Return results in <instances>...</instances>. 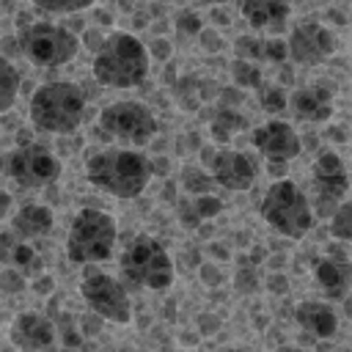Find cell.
I'll use <instances>...</instances> for the list:
<instances>
[{
    "instance_id": "obj_1",
    "label": "cell",
    "mask_w": 352,
    "mask_h": 352,
    "mask_svg": "<svg viewBox=\"0 0 352 352\" xmlns=\"http://www.w3.org/2000/svg\"><path fill=\"white\" fill-rule=\"evenodd\" d=\"M151 160L129 146H107L85 157V179L121 201L138 198L151 182Z\"/></svg>"
},
{
    "instance_id": "obj_2",
    "label": "cell",
    "mask_w": 352,
    "mask_h": 352,
    "mask_svg": "<svg viewBox=\"0 0 352 352\" xmlns=\"http://www.w3.org/2000/svg\"><path fill=\"white\" fill-rule=\"evenodd\" d=\"M148 66L151 52L146 50V44L126 30H113L99 47V52H94L91 72L99 85L126 91L146 82Z\"/></svg>"
},
{
    "instance_id": "obj_3",
    "label": "cell",
    "mask_w": 352,
    "mask_h": 352,
    "mask_svg": "<svg viewBox=\"0 0 352 352\" xmlns=\"http://www.w3.org/2000/svg\"><path fill=\"white\" fill-rule=\"evenodd\" d=\"M88 116L85 94L69 80H52L33 91L28 104V118L36 132L47 135H74Z\"/></svg>"
},
{
    "instance_id": "obj_4",
    "label": "cell",
    "mask_w": 352,
    "mask_h": 352,
    "mask_svg": "<svg viewBox=\"0 0 352 352\" xmlns=\"http://www.w3.org/2000/svg\"><path fill=\"white\" fill-rule=\"evenodd\" d=\"M258 214L275 234L289 236V239H302L314 228V220H316L311 198L292 179H278L267 187L258 204Z\"/></svg>"
},
{
    "instance_id": "obj_5",
    "label": "cell",
    "mask_w": 352,
    "mask_h": 352,
    "mask_svg": "<svg viewBox=\"0 0 352 352\" xmlns=\"http://www.w3.org/2000/svg\"><path fill=\"white\" fill-rule=\"evenodd\" d=\"M118 270L126 289L165 292L173 283V258L151 234H138L135 239H129L118 258Z\"/></svg>"
},
{
    "instance_id": "obj_6",
    "label": "cell",
    "mask_w": 352,
    "mask_h": 352,
    "mask_svg": "<svg viewBox=\"0 0 352 352\" xmlns=\"http://www.w3.org/2000/svg\"><path fill=\"white\" fill-rule=\"evenodd\" d=\"M116 239H118L116 217L102 212V209L85 206L74 214V220L69 226L66 258L72 264H82V267L104 261V258H110V253L116 248Z\"/></svg>"
},
{
    "instance_id": "obj_7",
    "label": "cell",
    "mask_w": 352,
    "mask_h": 352,
    "mask_svg": "<svg viewBox=\"0 0 352 352\" xmlns=\"http://www.w3.org/2000/svg\"><path fill=\"white\" fill-rule=\"evenodd\" d=\"M16 38H19L22 58L30 60L33 66H44V69H55V66L74 60V55L82 44L80 36L74 30H69L66 25H55V22H44V19H36L33 25L19 28Z\"/></svg>"
},
{
    "instance_id": "obj_8",
    "label": "cell",
    "mask_w": 352,
    "mask_h": 352,
    "mask_svg": "<svg viewBox=\"0 0 352 352\" xmlns=\"http://www.w3.org/2000/svg\"><path fill=\"white\" fill-rule=\"evenodd\" d=\"M96 126H99L102 138L116 140L129 148H140V146L151 143V138L157 135V116L148 104L124 99V102H113V104L102 107Z\"/></svg>"
},
{
    "instance_id": "obj_9",
    "label": "cell",
    "mask_w": 352,
    "mask_h": 352,
    "mask_svg": "<svg viewBox=\"0 0 352 352\" xmlns=\"http://www.w3.org/2000/svg\"><path fill=\"white\" fill-rule=\"evenodd\" d=\"M80 294H82L85 305L94 314H99L104 322L126 324L132 319V300H129L126 283L102 270H94L85 264V272L80 280Z\"/></svg>"
},
{
    "instance_id": "obj_10",
    "label": "cell",
    "mask_w": 352,
    "mask_h": 352,
    "mask_svg": "<svg viewBox=\"0 0 352 352\" xmlns=\"http://www.w3.org/2000/svg\"><path fill=\"white\" fill-rule=\"evenodd\" d=\"M349 168L346 162L324 148L316 154L314 165H311V204L316 217H330L336 212V206L346 198L349 192Z\"/></svg>"
},
{
    "instance_id": "obj_11",
    "label": "cell",
    "mask_w": 352,
    "mask_h": 352,
    "mask_svg": "<svg viewBox=\"0 0 352 352\" xmlns=\"http://www.w3.org/2000/svg\"><path fill=\"white\" fill-rule=\"evenodd\" d=\"M60 168H63L60 160L41 143L16 146L6 157V173L22 190H41V187L55 184L60 176Z\"/></svg>"
},
{
    "instance_id": "obj_12",
    "label": "cell",
    "mask_w": 352,
    "mask_h": 352,
    "mask_svg": "<svg viewBox=\"0 0 352 352\" xmlns=\"http://www.w3.org/2000/svg\"><path fill=\"white\" fill-rule=\"evenodd\" d=\"M286 44H289V58L300 66H319L336 52V36L330 33V28L314 19L297 22Z\"/></svg>"
},
{
    "instance_id": "obj_13",
    "label": "cell",
    "mask_w": 352,
    "mask_h": 352,
    "mask_svg": "<svg viewBox=\"0 0 352 352\" xmlns=\"http://www.w3.org/2000/svg\"><path fill=\"white\" fill-rule=\"evenodd\" d=\"M204 162L223 190L242 192V190H250L256 182V165L245 151H236L228 146L204 148Z\"/></svg>"
},
{
    "instance_id": "obj_14",
    "label": "cell",
    "mask_w": 352,
    "mask_h": 352,
    "mask_svg": "<svg viewBox=\"0 0 352 352\" xmlns=\"http://www.w3.org/2000/svg\"><path fill=\"white\" fill-rule=\"evenodd\" d=\"M253 148L264 157V162H292L302 151V140L297 129L280 118H270L250 129Z\"/></svg>"
},
{
    "instance_id": "obj_15",
    "label": "cell",
    "mask_w": 352,
    "mask_h": 352,
    "mask_svg": "<svg viewBox=\"0 0 352 352\" xmlns=\"http://www.w3.org/2000/svg\"><path fill=\"white\" fill-rule=\"evenodd\" d=\"M55 333H58V327L50 316L36 314V311H25L14 319L8 338L19 352H44L52 346Z\"/></svg>"
},
{
    "instance_id": "obj_16",
    "label": "cell",
    "mask_w": 352,
    "mask_h": 352,
    "mask_svg": "<svg viewBox=\"0 0 352 352\" xmlns=\"http://www.w3.org/2000/svg\"><path fill=\"white\" fill-rule=\"evenodd\" d=\"M289 110L297 121L305 124H322L333 116V85L314 82L305 88H297L289 94Z\"/></svg>"
},
{
    "instance_id": "obj_17",
    "label": "cell",
    "mask_w": 352,
    "mask_h": 352,
    "mask_svg": "<svg viewBox=\"0 0 352 352\" xmlns=\"http://www.w3.org/2000/svg\"><path fill=\"white\" fill-rule=\"evenodd\" d=\"M314 278L327 300H344L352 289V264L346 256H322L314 264Z\"/></svg>"
},
{
    "instance_id": "obj_18",
    "label": "cell",
    "mask_w": 352,
    "mask_h": 352,
    "mask_svg": "<svg viewBox=\"0 0 352 352\" xmlns=\"http://www.w3.org/2000/svg\"><path fill=\"white\" fill-rule=\"evenodd\" d=\"M242 19L261 33H275L289 19L292 6L289 0H239Z\"/></svg>"
},
{
    "instance_id": "obj_19",
    "label": "cell",
    "mask_w": 352,
    "mask_h": 352,
    "mask_svg": "<svg viewBox=\"0 0 352 352\" xmlns=\"http://www.w3.org/2000/svg\"><path fill=\"white\" fill-rule=\"evenodd\" d=\"M8 228L16 234V239H41L55 228V212L47 204H22L11 214Z\"/></svg>"
},
{
    "instance_id": "obj_20",
    "label": "cell",
    "mask_w": 352,
    "mask_h": 352,
    "mask_svg": "<svg viewBox=\"0 0 352 352\" xmlns=\"http://www.w3.org/2000/svg\"><path fill=\"white\" fill-rule=\"evenodd\" d=\"M294 319H297V324L308 336H314L319 341L333 338L336 330H338L336 308H330V302H322V300H305V302H300L294 308Z\"/></svg>"
},
{
    "instance_id": "obj_21",
    "label": "cell",
    "mask_w": 352,
    "mask_h": 352,
    "mask_svg": "<svg viewBox=\"0 0 352 352\" xmlns=\"http://www.w3.org/2000/svg\"><path fill=\"white\" fill-rule=\"evenodd\" d=\"M245 126H248V118H245L239 110H234V107H220L217 116L209 121L212 140L220 143V146H226V143H228L239 129H245Z\"/></svg>"
},
{
    "instance_id": "obj_22",
    "label": "cell",
    "mask_w": 352,
    "mask_h": 352,
    "mask_svg": "<svg viewBox=\"0 0 352 352\" xmlns=\"http://www.w3.org/2000/svg\"><path fill=\"white\" fill-rule=\"evenodd\" d=\"M19 88H22V74L19 69L14 66L11 58H0V110L8 113L19 96Z\"/></svg>"
},
{
    "instance_id": "obj_23",
    "label": "cell",
    "mask_w": 352,
    "mask_h": 352,
    "mask_svg": "<svg viewBox=\"0 0 352 352\" xmlns=\"http://www.w3.org/2000/svg\"><path fill=\"white\" fill-rule=\"evenodd\" d=\"M6 264L16 267L25 278H36V275H41V270H44V267H41V256H38V250H36L30 242H25V239H19V242L11 248Z\"/></svg>"
},
{
    "instance_id": "obj_24",
    "label": "cell",
    "mask_w": 352,
    "mask_h": 352,
    "mask_svg": "<svg viewBox=\"0 0 352 352\" xmlns=\"http://www.w3.org/2000/svg\"><path fill=\"white\" fill-rule=\"evenodd\" d=\"M179 184L187 195H209V192H214V187H220L214 182L212 170H204L198 165H184L182 176H179Z\"/></svg>"
},
{
    "instance_id": "obj_25",
    "label": "cell",
    "mask_w": 352,
    "mask_h": 352,
    "mask_svg": "<svg viewBox=\"0 0 352 352\" xmlns=\"http://www.w3.org/2000/svg\"><path fill=\"white\" fill-rule=\"evenodd\" d=\"M231 80L239 91H253V88H261V80H264V72L256 60H242V58H234L231 63Z\"/></svg>"
},
{
    "instance_id": "obj_26",
    "label": "cell",
    "mask_w": 352,
    "mask_h": 352,
    "mask_svg": "<svg viewBox=\"0 0 352 352\" xmlns=\"http://www.w3.org/2000/svg\"><path fill=\"white\" fill-rule=\"evenodd\" d=\"M96 0H30L36 14H47V16H72L80 14L85 8H91Z\"/></svg>"
},
{
    "instance_id": "obj_27",
    "label": "cell",
    "mask_w": 352,
    "mask_h": 352,
    "mask_svg": "<svg viewBox=\"0 0 352 352\" xmlns=\"http://www.w3.org/2000/svg\"><path fill=\"white\" fill-rule=\"evenodd\" d=\"M330 226V236L333 239H338V242H352V198H344L338 206H336V212L330 214V220H327Z\"/></svg>"
},
{
    "instance_id": "obj_28",
    "label": "cell",
    "mask_w": 352,
    "mask_h": 352,
    "mask_svg": "<svg viewBox=\"0 0 352 352\" xmlns=\"http://www.w3.org/2000/svg\"><path fill=\"white\" fill-rule=\"evenodd\" d=\"M258 104H261L264 113L278 116V113H283V110L289 107V91H286L283 85H278V82L261 85V88H258Z\"/></svg>"
},
{
    "instance_id": "obj_29",
    "label": "cell",
    "mask_w": 352,
    "mask_h": 352,
    "mask_svg": "<svg viewBox=\"0 0 352 352\" xmlns=\"http://www.w3.org/2000/svg\"><path fill=\"white\" fill-rule=\"evenodd\" d=\"M234 289L239 294H253L258 289V267L250 261V256L239 258V267L234 272Z\"/></svg>"
},
{
    "instance_id": "obj_30",
    "label": "cell",
    "mask_w": 352,
    "mask_h": 352,
    "mask_svg": "<svg viewBox=\"0 0 352 352\" xmlns=\"http://www.w3.org/2000/svg\"><path fill=\"white\" fill-rule=\"evenodd\" d=\"M234 55L242 60L264 63V36H236L234 38Z\"/></svg>"
},
{
    "instance_id": "obj_31",
    "label": "cell",
    "mask_w": 352,
    "mask_h": 352,
    "mask_svg": "<svg viewBox=\"0 0 352 352\" xmlns=\"http://www.w3.org/2000/svg\"><path fill=\"white\" fill-rule=\"evenodd\" d=\"M55 327L60 330V341H63V346H69V349L80 346L82 338H85V333L77 327V316H72V314H60Z\"/></svg>"
},
{
    "instance_id": "obj_32",
    "label": "cell",
    "mask_w": 352,
    "mask_h": 352,
    "mask_svg": "<svg viewBox=\"0 0 352 352\" xmlns=\"http://www.w3.org/2000/svg\"><path fill=\"white\" fill-rule=\"evenodd\" d=\"M176 217H179V223H182L184 228H190V231H198V228L204 226V220H201V214H198V209H195L192 195H184V198L176 201Z\"/></svg>"
},
{
    "instance_id": "obj_33",
    "label": "cell",
    "mask_w": 352,
    "mask_h": 352,
    "mask_svg": "<svg viewBox=\"0 0 352 352\" xmlns=\"http://www.w3.org/2000/svg\"><path fill=\"white\" fill-rule=\"evenodd\" d=\"M173 25H176L179 33H184V36H195V38H198V33L204 30V19H201L198 11H192V8H182V11L173 16Z\"/></svg>"
},
{
    "instance_id": "obj_34",
    "label": "cell",
    "mask_w": 352,
    "mask_h": 352,
    "mask_svg": "<svg viewBox=\"0 0 352 352\" xmlns=\"http://www.w3.org/2000/svg\"><path fill=\"white\" fill-rule=\"evenodd\" d=\"M25 283H28V278H25L16 267H11V264L3 267V272H0V286H3L6 294H19V292L25 289Z\"/></svg>"
},
{
    "instance_id": "obj_35",
    "label": "cell",
    "mask_w": 352,
    "mask_h": 352,
    "mask_svg": "<svg viewBox=\"0 0 352 352\" xmlns=\"http://www.w3.org/2000/svg\"><path fill=\"white\" fill-rule=\"evenodd\" d=\"M148 52H151V58H154V60H160V63H168V60H170V55H173V44H170L165 36H157V38L151 41Z\"/></svg>"
},
{
    "instance_id": "obj_36",
    "label": "cell",
    "mask_w": 352,
    "mask_h": 352,
    "mask_svg": "<svg viewBox=\"0 0 352 352\" xmlns=\"http://www.w3.org/2000/svg\"><path fill=\"white\" fill-rule=\"evenodd\" d=\"M198 44H201L206 52H220V50H223V38L217 36L214 28H204V30L198 33Z\"/></svg>"
},
{
    "instance_id": "obj_37",
    "label": "cell",
    "mask_w": 352,
    "mask_h": 352,
    "mask_svg": "<svg viewBox=\"0 0 352 352\" xmlns=\"http://www.w3.org/2000/svg\"><path fill=\"white\" fill-rule=\"evenodd\" d=\"M104 33L102 30H96V28H85L82 33H80V41H82V47L85 50H91V52H99V47L104 44Z\"/></svg>"
},
{
    "instance_id": "obj_38",
    "label": "cell",
    "mask_w": 352,
    "mask_h": 352,
    "mask_svg": "<svg viewBox=\"0 0 352 352\" xmlns=\"http://www.w3.org/2000/svg\"><path fill=\"white\" fill-rule=\"evenodd\" d=\"M198 275H201V280H204L206 286H214V283H220V280H223L220 267H217V264H212V261L198 264Z\"/></svg>"
},
{
    "instance_id": "obj_39",
    "label": "cell",
    "mask_w": 352,
    "mask_h": 352,
    "mask_svg": "<svg viewBox=\"0 0 352 352\" xmlns=\"http://www.w3.org/2000/svg\"><path fill=\"white\" fill-rule=\"evenodd\" d=\"M33 292H36L38 297H47V294H52V292H55V278H52L50 272H44V275H36V278H33Z\"/></svg>"
},
{
    "instance_id": "obj_40",
    "label": "cell",
    "mask_w": 352,
    "mask_h": 352,
    "mask_svg": "<svg viewBox=\"0 0 352 352\" xmlns=\"http://www.w3.org/2000/svg\"><path fill=\"white\" fill-rule=\"evenodd\" d=\"M267 289H270L272 294H283V292L289 289V280H286V275H280V272L270 275V280H267Z\"/></svg>"
},
{
    "instance_id": "obj_41",
    "label": "cell",
    "mask_w": 352,
    "mask_h": 352,
    "mask_svg": "<svg viewBox=\"0 0 352 352\" xmlns=\"http://www.w3.org/2000/svg\"><path fill=\"white\" fill-rule=\"evenodd\" d=\"M217 327H220V319H217V316H212V314H201V316H198V330H201V333L209 336V333H214Z\"/></svg>"
},
{
    "instance_id": "obj_42",
    "label": "cell",
    "mask_w": 352,
    "mask_h": 352,
    "mask_svg": "<svg viewBox=\"0 0 352 352\" xmlns=\"http://www.w3.org/2000/svg\"><path fill=\"white\" fill-rule=\"evenodd\" d=\"M286 168H289V162H267V170H270V176H272L275 182H278V179H283Z\"/></svg>"
},
{
    "instance_id": "obj_43",
    "label": "cell",
    "mask_w": 352,
    "mask_h": 352,
    "mask_svg": "<svg viewBox=\"0 0 352 352\" xmlns=\"http://www.w3.org/2000/svg\"><path fill=\"white\" fill-rule=\"evenodd\" d=\"M151 173L154 176H165L168 173V160L165 157H154L151 160Z\"/></svg>"
},
{
    "instance_id": "obj_44",
    "label": "cell",
    "mask_w": 352,
    "mask_h": 352,
    "mask_svg": "<svg viewBox=\"0 0 352 352\" xmlns=\"http://www.w3.org/2000/svg\"><path fill=\"white\" fill-rule=\"evenodd\" d=\"M212 19H214L217 25H231V22H228V14H226V11H220V6H214V8H212Z\"/></svg>"
},
{
    "instance_id": "obj_45",
    "label": "cell",
    "mask_w": 352,
    "mask_h": 352,
    "mask_svg": "<svg viewBox=\"0 0 352 352\" xmlns=\"http://www.w3.org/2000/svg\"><path fill=\"white\" fill-rule=\"evenodd\" d=\"M261 256H267V250H264L261 245H256V248L250 250V261H253V264L258 267V264H261Z\"/></svg>"
},
{
    "instance_id": "obj_46",
    "label": "cell",
    "mask_w": 352,
    "mask_h": 352,
    "mask_svg": "<svg viewBox=\"0 0 352 352\" xmlns=\"http://www.w3.org/2000/svg\"><path fill=\"white\" fill-rule=\"evenodd\" d=\"M283 261H286V256H272L270 258V267L272 270H283Z\"/></svg>"
},
{
    "instance_id": "obj_47",
    "label": "cell",
    "mask_w": 352,
    "mask_h": 352,
    "mask_svg": "<svg viewBox=\"0 0 352 352\" xmlns=\"http://www.w3.org/2000/svg\"><path fill=\"white\" fill-rule=\"evenodd\" d=\"M327 132H333V138H336V140H338V143H344V140H346V135H341V132H344V129H341V126H330V129H327Z\"/></svg>"
},
{
    "instance_id": "obj_48",
    "label": "cell",
    "mask_w": 352,
    "mask_h": 352,
    "mask_svg": "<svg viewBox=\"0 0 352 352\" xmlns=\"http://www.w3.org/2000/svg\"><path fill=\"white\" fill-rule=\"evenodd\" d=\"M344 314H346V316L352 319V297H349V294L344 297Z\"/></svg>"
},
{
    "instance_id": "obj_49",
    "label": "cell",
    "mask_w": 352,
    "mask_h": 352,
    "mask_svg": "<svg viewBox=\"0 0 352 352\" xmlns=\"http://www.w3.org/2000/svg\"><path fill=\"white\" fill-rule=\"evenodd\" d=\"M201 6H209V8H214V6H226L228 0H198Z\"/></svg>"
},
{
    "instance_id": "obj_50",
    "label": "cell",
    "mask_w": 352,
    "mask_h": 352,
    "mask_svg": "<svg viewBox=\"0 0 352 352\" xmlns=\"http://www.w3.org/2000/svg\"><path fill=\"white\" fill-rule=\"evenodd\" d=\"M212 253H214V256H220V258H228V250H226V248H217V245H212Z\"/></svg>"
},
{
    "instance_id": "obj_51",
    "label": "cell",
    "mask_w": 352,
    "mask_h": 352,
    "mask_svg": "<svg viewBox=\"0 0 352 352\" xmlns=\"http://www.w3.org/2000/svg\"><path fill=\"white\" fill-rule=\"evenodd\" d=\"M349 55H352V41H349Z\"/></svg>"
},
{
    "instance_id": "obj_52",
    "label": "cell",
    "mask_w": 352,
    "mask_h": 352,
    "mask_svg": "<svg viewBox=\"0 0 352 352\" xmlns=\"http://www.w3.org/2000/svg\"><path fill=\"white\" fill-rule=\"evenodd\" d=\"M349 173H352V168H349Z\"/></svg>"
}]
</instances>
